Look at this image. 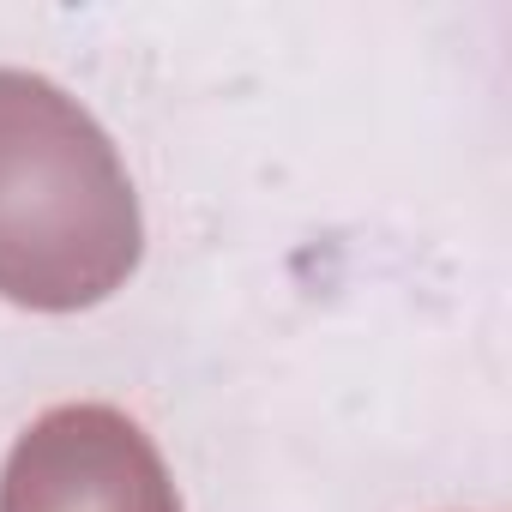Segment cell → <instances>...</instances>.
<instances>
[{
	"label": "cell",
	"mask_w": 512,
	"mask_h": 512,
	"mask_svg": "<svg viewBox=\"0 0 512 512\" xmlns=\"http://www.w3.org/2000/svg\"><path fill=\"white\" fill-rule=\"evenodd\" d=\"M0 512H181V494L133 416L55 404L13 440Z\"/></svg>",
	"instance_id": "7a4b0ae2"
},
{
	"label": "cell",
	"mask_w": 512,
	"mask_h": 512,
	"mask_svg": "<svg viewBox=\"0 0 512 512\" xmlns=\"http://www.w3.org/2000/svg\"><path fill=\"white\" fill-rule=\"evenodd\" d=\"M145 253L121 151L43 73L0 67V296L73 314L109 302Z\"/></svg>",
	"instance_id": "6da1fadb"
}]
</instances>
